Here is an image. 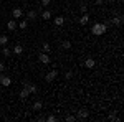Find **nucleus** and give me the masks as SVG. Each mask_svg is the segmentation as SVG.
I'll return each instance as SVG.
<instances>
[{"label":"nucleus","mask_w":124,"mask_h":122,"mask_svg":"<svg viewBox=\"0 0 124 122\" xmlns=\"http://www.w3.org/2000/svg\"><path fill=\"white\" fill-rule=\"evenodd\" d=\"M91 31H93V35H96V36H101V35H104L106 31H108V25L106 23H96V25H93Z\"/></svg>","instance_id":"obj_1"},{"label":"nucleus","mask_w":124,"mask_h":122,"mask_svg":"<svg viewBox=\"0 0 124 122\" xmlns=\"http://www.w3.org/2000/svg\"><path fill=\"white\" fill-rule=\"evenodd\" d=\"M56 76H58V71H56V69H51L50 73H46V76H45V79H46L48 83H51V81H53V79H55Z\"/></svg>","instance_id":"obj_2"},{"label":"nucleus","mask_w":124,"mask_h":122,"mask_svg":"<svg viewBox=\"0 0 124 122\" xmlns=\"http://www.w3.org/2000/svg\"><path fill=\"white\" fill-rule=\"evenodd\" d=\"M0 84L5 86V87H8V86L12 84V79H10L8 76H0Z\"/></svg>","instance_id":"obj_3"},{"label":"nucleus","mask_w":124,"mask_h":122,"mask_svg":"<svg viewBox=\"0 0 124 122\" xmlns=\"http://www.w3.org/2000/svg\"><path fill=\"white\" fill-rule=\"evenodd\" d=\"M12 17H13L15 20H17V18H22V17H23L22 8H18V7H17V8H13V10H12Z\"/></svg>","instance_id":"obj_4"},{"label":"nucleus","mask_w":124,"mask_h":122,"mask_svg":"<svg viewBox=\"0 0 124 122\" xmlns=\"http://www.w3.org/2000/svg\"><path fill=\"white\" fill-rule=\"evenodd\" d=\"M94 65H96V61L93 59V58H86V61H85V66L88 68V69H93V68H94Z\"/></svg>","instance_id":"obj_5"},{"label":"nucleus","mask_w":124,"mask_h":122,"mask_svg":"<svg viewBox=\"0 0 124 122\" xmlns=\"http://www.w3.org/2000/svg\"><path fill=\"white\" fill-rule=\"evenodd\" d=\"M38 59L43 63V65H48V63H50V56H48V53H41V55L38 56Z\"/></svg>","instance_id":"obj_6"},{"label":"nucleus","mask_w":124,"mask_h":122,"mask_svg":"<svg viewBox=\"0 0 124 122\" xmlns=\"http://www.w3.org/2000/svg\"><path fill=\"white\" fill-rule=\"evenodd\" d=\"M23 87H27L30 93H37V91H38V89H37V86H33L31 83H28V81H27V83H23Z\"/></svg>","instance_id":"obj_7"},{"label":"nucleus","mask_w":124,"mask_h":122,"mask_svg":"<svg viewBox=\"0 0 124 122\" xmlns=\"http://www.w3.org/2000/svg\"><path fill=\"white\" fill-rule=\"evenodd\" d=\"M88 115H89V114H88L86 109H79V111H78V117H79V119H88Z\"/></svg>","instance_id":"obj_8"},{"label":"nucleus","mask_w":124,"mask_h":122,"mask_svg":"<svg viewBox=\"0 0 124 122\" xmlns=\"http://www.w3.org/2000/svg\"><path fill=\"white\" fill-rule=\"evenodd\" d=\"M7 28H8L10 31H13V30L17 28V22H15V20H10L8 23H7Z\"/></svg>","instance_id":"obj_9"},{"label":"nucleus","mask_w":124,"mask_h":122,"mask_svg":"<svg viewBox=\"0 0 124 122\" xmlns=\"http://www.w3.org/2000/svg\"><path fill=\"white\" fill-rule=\"evenodd\" d=\"M88 20H89V15H88V13H83V17L79 18V25H86Z\"/></svg>","instance_id":"obj_10"},{"label":"nucleus","mask_w":124,"mask_h":122,"mask_svg":"<svg viewBox=\"0 0 124 122\" xmlns=\"http://www.w3.org/2000/svg\"><path fill=\"white\" fill-rule=\"evenodd\" d=\"M17 27H18L20 30H27V27H28V22H27V20H20V23L17 25Z\"/></svg>","instance_id":"obj_11"},{"label":"nucleus","mask_w":124,"mask_h":122,"mask_svg":"<svg viewBox=\"0 0 124 122\" xmlns=\"http://www.w3.org/2000/svg\"><path fill=\"white\" fill-rule=\"evenodd\" d=\"M28 94H30V91L27 89V87H23V89L20 91V97H22V99H27V97H28Z\"/></svg>","instance_id":"obj_12"},{"label":"nucleus","mask_w":124,"mask_h":122,"mask_svg":"<svg viewBox=\"0 0 124 122\" xmlns=\"http://www.w3.org/2000/svg\"><path fill=\"white\" fill-rule=\"evenodd\" d=\"M63 23H65V18H63V17H56V18H55V25H58V27H61Z\"/></svg>","instance_id":"obj_13"},{"label":"nucleus","mask_w":124,"mask_h":122,"mask_svg":"<svg viewBox=\"0 0 124 122\" xmlns=\"http://www.w3.org/2000/svg\"><path fill=\"white\" fill-rule=\"evenodd\" d=\"M13 51H15V55H22V51H23V46H22V45H15Z\"/></svg>","instance_id":"obj_14"},{"label":"nucleus","mask_w":124,"mask_h":122,"mask_svg":"<svg viewBox=\"0 0 124 122\" xmlns=\"http://www.w3.org/2000/svg\"><path fill=\"white\" fill-rule=\"evenodd\" d=\"M41 18H43V20H50V18H51V13H50L48 10H45V12L41 13Z\"/></svg>","instance_id":"obj_15"},{"label":"nucleus","mask_w":124,"mask_h":122,"mask_svg":"<svg viewBox=\"0 0 124 122\" xmlns=\"http://www.w3.org/2000/svg\"><path fill=\"white\" fill-rule=\"evenodd\" d=\"M61 46L65 48V50H70V48H71V41H68V40H65V41H61Z\"/></svg>","instance_id":"obj_16"},{"label":"nucleus","mask_w":124,"mask_h":122,"mask_svg":"<svg viewBox=\"0 0 124 122\" xmlns=\"http://www.w3.org/2000/svg\"><path fill=\"white\" fill-rule=\"evenodd\" d=\"M7 43H8V36H5V35H2V36H0V45H3V46H5Z\"/></svg>","instance_id":"obj_17"},{"label":"nucleus","mask_w":124,"mask_h":122,"mask_svg":"<svg viewBox=\"0 0 124 122\" xmlns=\"http://www.w3.org/2000/svg\"><path fill=\"white\" fill-rule=\"evenodd\" d=\"M27 17H28V20H35V18H37V12H33V10H30V12H28V15H27Z\"/></svg>","instance_id":"obj_18"},{"label":"nucleus","mask_w":124,"mask_h":122,"mask_svg":"<svg viewBox=\"0 0 124 122\" xmlns=\"http://www.w3.org/2000/svg\"><path fill=\"white\" fill-rule=\"evenodd\" d=\"M113 23H114V25H121V23H123V18H121V17H116V18H113Z\"/></svg>","instance_id":"obj_19"},{"label":"nucleus","mask_w":124,"mask_h":122,"mask_svg":"<svg viewBox=\"0 0 124 122\" xmlns=\"http://www.w3.org/2000/svg\"><path fill=\"white\" fill-rule=\"evenodd\" d=\"M40 109H41V102H40V101H37V102L33 104V111H40Z\"/></svg>","instance_id":"obj_20"},{"label":"nucleus","mask_w":124,"mask_h":122,"mask_svg":"<svg viewBox=\"0 0 124 122\" xmlns=\"http://www.w3.org/2000/svg\"><path fill=\"white\" fill-rule=\"evenodd\" d=\"M50 50H51V46H50L48 43H45V45H43V53H50Z\"/></svg>","instance_id":"obj_21"},{"label":"nucleus","mask_w":124,"mask_h":122,"mask_svg":"<svg viewBox=\"0 0 124 122\" xmlns=\"http://www.w3.org/2000/svg\"><path fill=\"white\" fill-rule=\"evenodd\" d=\"M65 78H66V79H71V78H73V73H71V71H66V73H65Z\"/></svg>","instance_id":"obj_22"},{"label":"nucleus","mask_w":124,"mask_h":122,"mask_svg":"<svg viewBox=\"0 0 124 122\" xmlns=\"http://www.w3.org/2000/svg\"><path fill=\"white\" fill-rule=\"evenodd\" d=\"M8 55H10V50L7 46H3V56H8Z\"/></svg>","instance_id":"obj_23"},{"label":"nucleus","mask_w":124,"mask_h":122,"mask_svg":"<svg viewBox=\"0 0 124 122\" xmlns=\"http://www.w3.org/2000/svg\"><path fill=\"white\" fill-rule=\"evenodd\" d=\"M50 2H51V0H41V5H43V7H48Z\"/></svg>","instance_id":"obj_24"},{"label":"nucleus","mask_w":124,"mask_h":122,"mask_svg":"<svg viewBox=\"0 0 124 122\" xmlns=\"http://www.w3.org/2000/svg\"><path fill=\"white\" fill-rule=\"evenodd\" d=\"M46 121H48V122H55V121H56V117H55V115H48Z\"/></svg>","instance_id":"obj_25"},{"label":"nucleus","mask_w":124,"mask_h":122,"mask_svg":"<svg viewBox=\"0 0 124 122\" xmlns=\"http://www.w3.org/2000/svg\"><path fill=\"white\" fill-rule=\"evenodd\" d=\"M109 119H111V121H116V122H117V121H119V119H117V117H116V115H114V114H111V115H109Z\"/></svg>","instance_id":"obj_26"},{"label":"nucleus","mask_w":124,"mask_h":122,"mask_svg":"<svg viewBox=\"0 0 124 122\" xmlns=\"http://www.w3.org/2000/svg\"><path fill=\"white\" fill-rule=\"evenodd\" d=\"M66 121H68V122H73V121H75V115H68Z\"/></svg>","instance_id":"obj_27"},{"label":"nucleus","mask_w":124,"mask_h":122,"mask_svg":"<svg viewBox=\"0 0 124 122\" xmlns=\"http://www.w3.org/2000/svg\"><path fill=\"white\" fill-rule=\"evenodd\" d=\"M81 12L86 13V12H88V7H86V5H81Z\"/></svg>","instance_id":"obj_28"},{"label":"nucleus","mask_w":124,"mask_h":122,"mask_svg":"<svg viewBox=\"0 0 124 122\" xmlns=\"http://www.w3.org/2000/svg\"><path fill=\"white\" fill-rule=\"evenodd\" d=\"M2 71H5V65H3V63H0V73H2Z\"/></svg>","instance_id":"obj_29"},{"label":"nucleus","mask_w":124,"mask_h":122,"mask_svg":"<svg viewBox=\"0 0 124 122\" xmlns=\"http://www.w3.org/2000/svg\"><path fill=\"white\" fill-rule=\"evenodd\" d=\"M94 5H103V0H96V2H94Z\"/></svg>","instance_id":"obj_30"}]
</instances>
